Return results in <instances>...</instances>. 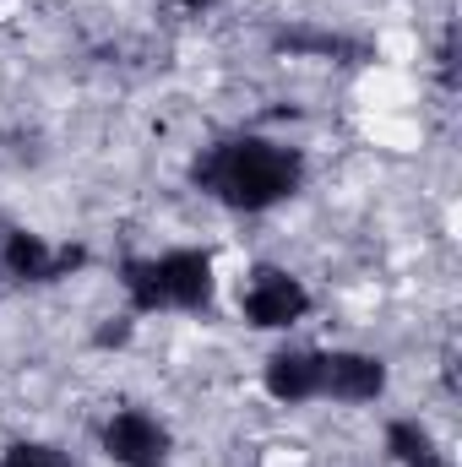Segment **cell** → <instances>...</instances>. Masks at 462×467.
<instances>
[{"label": "cell", "instance_id": "obj_12", "mask_svg": "<svg viewBox=\"0 0 462 467\" xmlns=\"http://www.w3.org/2000/svg\"><path fill=\"white\" fill-rule=\"evenodd\" d=\"M152 467H169V462H152Z\"/></svg>", "mask_w": 462, "mask_h": 467}, {"label": "cell", "instance_id": "obj_10", "mask_svg": "<svg viewBox=\"0 0 462 467\" xmlns=\"http://www.w3.org/2000/svg\"><path fill=\"white\" fill-rule=\"evenodd\" d=\"M0 467H77L71 462V451L66 446H55V441H11L5 451H0Z\"/></svg>", "mask_w": 462, "mask_h": 467}, {"label": "cell", "instance_id": "obj_2", "mask_svg": "<svg viewBox=\"0 0 462 467\" xmlns=\"http://www.w3.org/2000/svg\"><path fill=\"white\" fill-rule=\"evenodd\" d=\"M115 283L125 316H213L218 305V255L207 244H169L147 255H120Z\"/></svg>", "mask_w": 462, "mask_h": 467}, {"label": "cell", "instance_id": "obj_11", "mask_svg": "<svg viewBox=\"0 0 462 467\" xmlns=\"http://www.w3.org/2000/svg\"><path fill=\"white\" fill-rule=\"evenodd\" d=\"M174 5H180V11H191V16H207V11H218L224 0H174Z\"/></svg>", "mask_w": 462, "mask_h": 467}, {"label": "cell", "instance_id": "obj_7", "mask_svg": "<svg viewBox=\"0 0 462 467\" xmlns=\"http://www.w3.org/2000/svg\"><path fill=\"white\" fill-rule=\"evenodd\" d=\"M261 391L278 408H310V402H321V348L316 343H278L261 358Z\"/></svg>", "mask_w": 462, "mask_h": 467}, {"label": "cell", "instance_id": "obj_3", "mask_svg": "<svg viewBox=\"0 0 462 467\" xmlns=\"http://www.w3.org/2000/svg\"><path fill=\"white\" fill-rule=\"evenodd\" d=\"M234 316L250 332H294L299 321L316 316V294L299 272H289L278 261H256V266H245V277L234 288Z\"/></svg>", "mask_w": 462, "mask_h": 467}, {"label": "cell", "instance_id": "obj_6", "mask_svg": "<svg viewBox=\"0 0 462 467\" xmlns=\"http://www.w3.org/2000/svg\"><path fill=\"white\" fill-rule=\"evenodd\" d=\"M99 451L115 467H152L169 462L174 451V430L152 413V408H115L99 424Z\"/></svg>", "mask_w": 462, "mask_h": 467}, {"label": "cell", "instance_id": "obj_9", "mask_svg": "<svg viewBox=\"0 0 462 467\" xmlns=\"http://www.w3.org/2000/svg\"><path fill=\"white\" fill-rule=\"evenodd\" d=\"M272 44L278 49H294V55H343V49H353L343 33H327V27H283V33H272Z\"/></svg>", "mask_w": 462, "mask_h": 467}, {"label": "cell", "instance_id": "obj_8", "mask_svg": "<svg viewBox=\"0 0 462 467\" xmlns=\"http://www.w3.org/2000/svg\"><path fill=\"white\" fill-rule=\"evenodd\" d=\"M381 451H386V462L392 467H452L446 446H441V435H436L425 419H414V413L386 419V430H381Z\"/></svg>", "mask_w": 462, "mask_h": 467}, {"label": "cell", "instance_id": "obj_5", "mask_svg": "<svg viewBox=\"0 0 462 467\" xmlns=\"http://www.w3.org/2000/svg\"><path fill=\"white\" fill-rule=\"evenodd\" d=\"M392 391V364L370 348H321V402L375 408Z\"/></svg>", "mask_w": 462, "mask_h": 467}, {"label": "cell", "instance_id": "obj_4", "mask_svg": "<svg viewBox=\"0 0 462 467\" xmlns=\"http://www.w3.org/2000/svg\"><path fill=\"white\" fill-rule=\"evenodd\" d=\"M88 266V244L44 239L33 229H0V294L5 288H55Z\"/></svg>", "mask_w": 462, "mask_h": 467}, {"label": "cell", "instance_id": "obj_1", "mask_svg": "<svg viewBox=\"0 0 462 467\" xmlns=\"http://www.w3.org/2000/svg\"><path fill=\"white\" fill-rule=\"evenodd\" d=\"M185 180L196 196H207L213 207H224L234 218H261V213L289 207L310 185V158H305V147H294L283 136L229 130V136H213L207 147H196Z\"/></svg>", "mask_w": 462, "mask_h": 467}]
</instances>
